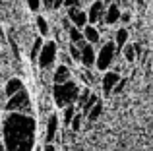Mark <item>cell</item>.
I'll list each match as a JSON object with an SVG mask.
<instances>
[{
    "label": "cell",
    "instance_id": "obj_1",
    "mask_svg": "<svg viewBox=\"0 0 153 151\" xmlns=\"http://www.w3.org/2000/svg\"><path fill=\"white\" fill-rule=\"evenodd\" d=\"M6 151H31L35 141V120L22 113H10L2 124Z\"/></svg>",
    "mask_w": 153,
    "mask_h": 151
},
{
    "label": "cell",
    "instance_id": "obj_2",
    "mask_svg": "<svg viewBox=\"0 0 153 151\" xmlns=\"http://www.w3.org/2000/svg\"><path fill=\"white\" fill-rule=\"evenodd\" d=\"M52 97L58 107H68L74 105L79 97V87L76 85L72 79H68L66 83H54L52 87Z\"/></svg>",
    "mask_w": 153,
    "mask_h": 151
},
{
    "label": "cell",
    "instance_id": "obj_3",
    "mask_svg": "<svg viewBox=\"0 0 153 151\" xmlns=\"http://www.w3.org/2000/svg\"><path fill=\"white\" fill-rule=\"evenodd\" d=\"M29 107H31V101H29V95L27 91H18L16 95L8 97V103H6V110L8 113H22V114H27L29 113Z\"/></svg>",
    "mask_w": 153,
    "mask_h": 151
},
{
    "label": "cell",
    "instance_id": "obj_4",
    "mask_svg": "<svg viewBox=\"0 0 153 151\" xmlns=\"http://www.w3.org/2000/svg\"><path fill=\"white\" fill-rule=\"evenodd\" d=\"M56 54H58V47H56V43H54V41H47V43H43L41 53H39V56H37L39 66H41L43 70L51 68V66L54 64V60H56Z\"/></svg>",
    "mask_w": 153,
    "mask_h": 151
},
{
    "label": "cell",
    "instance_id": "obj_5",
    "mask_svg": "<svg viewBox=\"0 0 153 151\" xmlns=\"http://www.w3.org/2000/svg\"><path fill=\"white\" fill-rule=\"evenodd\" d=\"M114 54H116V45L114 43H105L101 47V50L97 53V58H95V66H97L101 72L108 68L114 60Z\"/></svg>",
    "mask_w": 153,
    "mask_h": 151
},
{
    "label": "cell",
    "instance_id": "obj_6",
    "mask_svg": "<svg viewBox=\"0 0 153 151\" xmlns=\"http://www.w3.org/2000/svg\"><path fill=\"white\" fill-rule=\"evenodd\" d=\"M68 19L74 23V27L83 29L87 25V12L79 10L78 6H72V8H68Z\"/></svg>",
    "mask_w": 153,
    "mask_h": 151
},
{
    "label": "cell",
    "instance_id": "obj_7",
    "mask_svg": "<svg viewBox=\"0 0 153 151\" xmlns=\"http://www.w3.org/2000/svg\"><path fill=\"white\" fill-rule=\"evenodd\" d=\"M103 16H105V4L101 2V0H95V2L91 4L89 12H87V23H91V25H93V23L101 21Z\"/></svg>",
    "mask_w": 153,
    "mask_h": 151
},
{
    "label": "cell",
    "instance_id": "obj_8",
    "mask_svg": "<svg viewBox=\"0 0 153 151\" xmlns=\"http://www.w3.org/2000/svg\"><path fill=\"white\" fill-rule=\"evenodd\" d=\"M95 58H97V54H95V49H93V45L85 43V45L82 47V56H79L82 64L85 66V68H91V66H95Z\"/></svg>",
    "mask_w": 153,
    "mask_h": 151
},
{
    "label": "cell",
    "instance_id": "obj_9",
    "mask_svg": "<svg viewBox=\"0 0 153 151\" xmlns=\"http://www.w3.org/2000/svg\"><path fill=\"white\" fill-rule=\"evenodd\" d=\"M118 81H120V76L116 72H105V76H103V91H105V95H111L112 89H114V85Z\"/></svg>",
    "mask_w": 153,
    "mask_h": 151
},
{
    "label": "cell",
    "instance_id": "obj_10",
    "mask_svg": "<svg viewBox=\"0 0 153 151\" xmlns=\"http://www.w3.org/2000/svg\"><path fill=\"white\" fill-rule=\"evenodd\" d=\"M56 132H58V114L52 113L47 122V144H52L56 140Z\"/></svg>",
    "mask_w": 153,
    "mask_h": 151
},
{
    "label": "cell",
    "instance_id": "obj_11",
    "mask_svg": "<svg viewBox=\"0 0 153 151\" xmlns=\"http://www.w3.org/2000/svg\"><path fill=\"white\" fill-rule=\"evenodd\" d=\"M82 33H83V39H85L89 45H97L99 41H101V35H99V29L95 25H91V23H87L85 27L82 29Z\"/></svg>",
    "mask_w": 153,
    "mask_h": 151
},
{
    "label": "cell",
    "instance_id": "obj_12",
    "mask_svg": "<svg viewBox=\"0 0 153 151\" xmlns=\"http://www.w3.org/2000/svg\"><path fill=\"white\" fill-rule=\"evenodd\" d=\"M70 68H68L66 64H58V68L54 70V76H52V81L54 83H66L68 79H72L70 78Z\"/></svg>",
    "mask_w": 153,
    "mask_h": 151
},
{
    "label": "cell",
    "instance_id": "obj_13",
    "mask_svg": "<svg viewBox=\"0 0 153 151\" xmlns=\"http://www.w3.org/2000/svg\"><path fill=\"white\" fill-rule=\"evenodd\" d=\"M120 14H122V12H120V8L116 6V4H111V6H108L107 10H105L103 19L108 23V25H112V23H116V21L120 19Z\"/></svg>",
    "mask_w": 153,
    "mask_h": 151
},
{
    "label": "cell",
    "instance_id": "obj_14",
    "mask_svg": "<svg viewBox=\"0 0 153 151\" xmlns=\"http://www.w3.org/2000/svg\"><path fill=\"white\" fill-rule=\"evenodd\" d=\"M22 89H23V83H22V79H18V78H12V79H8L6 87H4V93H6V97H12V95H16L18 91H22Z\"/></svg>",
    "mask_w": 153,
    "mask_h": 151
},
{
    "label": "cell",
    "instance_id": "obj_15",
    "mask_svg": "<svg viewBox=\"0 0 153 151\" xmlns=\"http://www.w3.org/2000/svg\"><path fill=\"white\" fill-rule=\"evenodd\" d=\"M101 113H103V103L97 101V103H95V105L89 109V113H87V118H89V122H95L99 116H101Z\"/></svg>",
    "mask_w": 153,
    "mask_h": 151
},
{
    "label": "cell",
    "instance_id": "obj_16",
    "mask_svg": "<svg viewBox=\"0 0 153 151\" xmlns=\"http://www.w3.org/2000/svg\"><path fill=\"white\" fill-rule=\"evenodd\" d=\"M126 43H128V29H124V27H122V29H118V31H116V35H114V45L120 49V47H124Z\"/></svg>",
    "mask_w": 153,
    "mask_h": 151
},
{
    "label": "cell",
    "instance_id": "obj_17",
    "mask_svg": "<svg viewBox=\"0 0 153 151\" xmlns=\"http://www.w3.org/2000/svg\"><path fill=\"white\" fill-rule=\"evenodd\" d=\"M68 35H70V41L72 43H79V41H83V33H82V29H78V27H68Z\"/></svg>",
    "mask_w": 153,
    "mask_h": 151
},
{
    "label": "cell",
    "instance_id": "obj_18",
    "mask_svg": "<svg viewBox=\"0 0 153 151\" xmlns=\"http://www.w3.org/2000/svg\"><path fill=\"white\" fill-rule=\"evenodd\" d=\"M37 29H39V33L43 35V37H47L49 35V23H47V19L43 18V16H37Z\"/></svg>",
    "mask_w": 153,
    "mask_h": 151
},
{
    "label": "cell",
    "instance_id": "obj_19",
    "mask_svg": "<svg viewBox=\"0 0 153 151\" xmlns=\"http://www.w3.org/2000/svg\"><path fill=\"white\" fill-rule=\"evenodd\" d=\"M122 49H124V56H126V60L132 62V60L136 58V49H134V45H128V43H126Z\"/></svg>",
    "mask_w": 153,
    "mask_h": 151
},
{
    "label": "cell",
    "instance_id": "obj_20",
    "mask_svg": "<svg viewBox=\"0 0 153 151\" xmlns=\"http://www.w3.org/2000/svg\"><path fill=\"white\" fill-rule=\"evenodd\" d=\"M64 124H70L72 122V118H74V114H76V110H74V105H68V107H64Z\"/></svg>",
    "mask_w": 153,
    "mask_h": 151
},
{
    "label": "cell",
    "instance_id": "obj_21",
    "mask_svg": "<svg viewBox=\"0 0 153 151\" xmlns=\"http://www.w3.org/2000/svg\"><path fill=\"white\" fill-rule=\"evenodd\" d=\"M41 47H43V39H41V37H37V39H35V43H33L31 58H37V56H39V53H41Z\"/></svg>",
    "mask_w": 153,
    "mask_h": 151
},
{
    "label": "cell",
    "instance_id": "obj_22",
    "mask_svg": "<svg viewBox=\"0 0 153 151\" xmlns=\"http://www.w3.org/2000/svg\"><path fill=\"white\" fill-rule=\"evenodd\" d=\"M95 103H97V97H95V95H89V97H87V101L85 103H83V105H82V110H83V113H89V109H91V107H93L95 105Z\"/></svg>",
    "mask_w": 153,
    "mask_h": 151
},
{
    "label": "cell",
    "instance_id": "obj_23",
    "mask_svg": "<svg viewBox=\"0 0 153 151\" xmlns=\"http://www.w3.org/2000/svg\"><path fill=\"white\" fill-rule=\"evenodd\" d=\"M70 56L74 58V60H79V56H82V49H79L78 45H74V43L70 45Z\"/></svg>",
    "mask_w": 153,
    "mask_h": 151
},
{
    "label": "cell",
    "instance_id": "obj_24",
    "mask_svg": "<svg viewBox=\"0 0 153 151\" xmlns=\"http://www.w3.org/2000/svg\"><path fill=\"white\" fill-rule=\"evenodd\" d=\"M70 126H72V130H79V126H82V114H74Z\"/></svg>",
    "mask_w": 153,
    "mask_h": 151
},
{
    "label": "cell",
    "instance_id": "obj_25",
    "mask_svg": "<svg viewBox=\"0 0 153 151\" xmlns=\"http://www.w3.org/2000/svg\"><path fill=\"white\" fill-rule=\"evenodd\" d=\"M41 2H43V0H27V6H29L31 12H39V8H41Z\"/></svg>",
    "mask_w": 153,
    "mask_h": 151
},
{
    "label": "cell",
    "instance_id": "obj_26",
    "mask_svg": "<svg viewBox=\"0 0 153 151\" xmlns=\"http://www.w3.org/2000/svg\"><path fill=\"white\" fill-rule=\"evenodd\" d=\"M130 19H132V16L128 14V12H122V14H120V19H118V21H124V23H128Z\"/></svg>",
    "mask_w": 153,
    "mask_h": 151
},
{
    "label": "cell",
    "instance_id": "obj_27",
    "mask_svg": "<svg viewBox=\"0 0 153 151\" xmlns=\"http://www.w3.org/2000/svg\"><path fill=\"white\" fill-rule=\"evenodd\" d=\"M79 0H64V6L66 8H72V6H78Z\"/></svg>",
    "mask_w": 153,
    "mask_h": 151
},
{
    "label": "cell",
    "instance_id": "obj_28",
    "mask_svg": "<svg viewBox=\"0 0 153 151\" xmlns=\"http://www.w3.org/2000/svg\"><path fill=\"white\" fill-rule=\"evenodd\" d=\"M43 4H45L47 8H51V10H52V4H54V0H43Z\"/></svg>",
    "mask_w": 153,
    "mask_h": 151
},
{
    "label": "cell",
    "instance_id": "obj_29",
    "mask_svg": "<svg viewBox=\"0 0 153 151\" xmlns=\"http://www.w3.org/2000/svg\"><path fill=\"white\" fill-rule=\"evenodd\" d=\"M45 151H56V149H54V145H52V144H47V147H45Z\"/></svg>",
    "mask_w": 153,
    "mask_h": 151
},
{
    "label": "cell",
    "instance_id": "obj_30",
    "mask_svg": "<svg viewBox=\"0 0 153 151\" xmlns=\"http://www.w3.org/2000/svg\"><path fill=\"white\" fill-rule=\"evenodd\" d=\"M0 151H6V145H4V141L0 140Z\"/></svg>",
    "mask_w": 153,
    "mask_h": 151
},
{
    "label": "cell",
    "instance_id": "obj_31",
    "mask_svg": "<svg viewBox=\"0 0 153 151\" xmlns=\"http://www.w3.org/2000/svg\"><path fill=\"white\" fill-rule=\"evenodd\" d=\"M2 35H4V29H2V25H0V37H2Z\"/></svg>",
    "mask_w": 153,
    "mask_h": 151
},
{
    "label": "cell",
    "instance_id": "obj_32",
    "mask_svg": "<svg viewBox=\"0 0 153 151\" xmlns=\"http://www.w3.org/2000/svg\"><path fill=\"white\" fill-rule=\"evenodd\" d=\"M122 2H128V0H122Z\"/></svg>",
    "mask_w": 153,
    "mask_h": 151
}]
</instances>
